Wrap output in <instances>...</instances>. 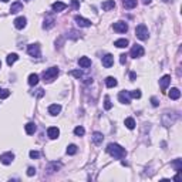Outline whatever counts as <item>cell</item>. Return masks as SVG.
<instances>
[{"label":"cell","instance_id":"1","mask_svg":"<svg viewBox=\"0 0 182 182\" xmlns=\"http://www.w3.org/2000/svg\"><path fill=\"white\" fill-rule=\"evenodd\" d=\"M107 152L110 154L111 157L115 158V159H122V158H125V155H127L125 148H122V147L118 144H108Z\"/></svg>","mask_w":182,"mask_h":182},{"label":"cell","instance_id":"2","mask_svg":"<svg viewBox=\"0 0 182 182\" xmlns=\"http://www.w3.org/2000/svg\"><path fill=\"white\" fill-rule=\"evenodd\" d=\"M58 68L57 67H50V68H47V70L43 73V78H44V81H47V83H50V81H53L56 77L58 75Z\"/></svg>","mask_w":182,"mask_h":182},{"label":"cell","instance_id":"3","mask_svg":"<svg viewBox=\"0 0 182 182\" xmlns=\"http://www.w3.org/2000/svg\"><path fill=\"white\" fill-rule=\"evenodd\" d=\"M135 34H136V37L140 38V40H148V37H149L148 29H147V26L145 24H138L136 26Z\"/></svg>","mask_w":182,"mask_h":182},{"label":"cell","instance_id":"4","mask_svg":"<svg viewBox=\"0 0 182 182\" xmlns=\"http://www.w3.org/2000/svg\"><path fill=\"white\" fill-rule=\"evenodd\" d=\"M175 120H177V115L172 114V112H171V115H169V112H165L162 115V124L165 125V127H171L175 122Z\"/></svg>","mask_w":182,"mask_h":182},{"label":"cell","instance_id":"5","mask_svg":"<svg viewBox=\"0 0 182 182\" xmlns=\"http://www.w3.org/2000/svg\"><path fill=\"white\" fill-rule=\"evenodd\" d=\"M144 47L142 46H140V44H134L133 46V49H131V57H134V58H138V57H142L144 56Z\"/></svg>","mask_w":182,"mask_h":182},{"label":"cell","instance_id":"6","mask_svg":"<svg viewBox=\"0 0 182 182\" xmlns=\"http://www.w3.org/2000/svg\"><path fill=\"white\" fill-rule=\"evenodd\" d=\"M27 53L31 56V57H40V54H42V50H40V46L38 44H30L27 47Z\"/></svg>","mask_w":182,"mask_h":182},{"label":"cell","instance_id":"7","mask_svg":"<svg viewBox=\"0 0 182 182\" xmlns=\"http://www.w3.org/2000/svg\"><path fill=\"white\" fill-rule=\"evenodd\" d=\"M13 159H14V154L13 152H4L0 155V162L4 164V165H10L13 162Z\"/></svg>","mask_w":182,"mask_h":182},{"label":"cell","instance_id":"8","mask_svg":"<svg viewBox=\"0 0 182 182\" xmlns=\"http://www.w3.org/2000/svg\"><path fill=\"white\" fill-rule=\"evenodd\" d=\"M112 29L115 30L117 33H125L128 30V26H127L125 21H117V23L112 24Z\"/></svg>","mask_w":182,"mask_h":182},{"label":"cell","instance_id":"9","mask_svg":"<svg viewBox=\"0 0 182 182\" xmlns=\"http://www.w3.org/2000/svg\"><path fill=\"white\" fill-rule=\"evenodd\" d=\"M13 23H14V27H16V29L21 30V29H24L26 24H27V19H26V17H23V16H20V17H17V19L13 21Z\"/></svg>","mask_w":182,"mask_h":182},{"label":"cell","instance_id":"10","mask_svg":"<svg viewBox=\"0 0 182 182\" xmlns=\"http://www.w3.org/2000/svg\"><path fill=\"white\" fill-rule=\"evenodd\" d=\"M118 100H120V103H122V104H129L131 103L129 91H121L120 94H118Z\"/></svg>","mask_w":182,"mask_h":182},{"label":"cell","instance_id":"11","mask_svg":"<svg viewBox=\"0 0 182 182\" xmlns=\"http://www.w3.org/2000/svg\"><path fill=\"white\" fill-rule=\"evenodd\" d=\"M112 64H114V56L112 54H105L103 57V66L105 68H110Z\"/></svg>","mask_w":182,"mask_h":182},{"label":"cell","instance_id":"12","mask_svg":"<svg viewBox=\"0 0 182 182\" xmlns=\"http://www.w3.org/2000/svg\"><path fill=\"white\" fill-rule=\"evenodd\" d=\"M74 20H75V23H77L80 27H90V26H91V21L87 20V19H84V17H81V16H75Z\"/></svg>","mask_w":182,"mask_h":182},{"label":"cell","instance_id":"13","mask_svg":"<svg viewBox=\"0 0 182 182\" xmlns=\"http://www.w3.org/2000/svg\"><path fill=\"white\" fill-rule=\"evenodd\" d=\"M169 83H171V75H164L161 80H159V86H161V90L162 91H165L166 88H168V86H169Z\"/></svg>","mask_w":182,"mask_h":182},{"label":"cell","instance_id":"14","mask_svg":"<svg viewBox=\"0 0 182 182\" xmlns=\"http://www.w3.org/2000/svg\"><path fill=\"white\" fill-rule=\"evenodd\" d=\"M47 135H49V138H51V140H56V138H58V135H60V129H58L57 127H50V128L47 129Z\"/></svg>","mask_w":182,"mask_h":182},{"label":"cell","instance_id":"15","mask_svg":"<svg viewBox=\"0 0 182 182\" xmlns=\"http://www.w3.org/2000/svg\"><path fill=\"white\" fill-rule=\"evenodd\" d=\"M54 23H56V20H54V17L53 16H47L44 19V23H43V27H44V29H51V27H53L54 26Z\"/></svg>","mask_w":182,"mask_h":182},{"label":"cell","instance_id":"16","mask_svg":"<svg viewBox=\"0 0 182 182\" xmlns=\"http://www.w3.org/2000/svg\"><path fill=\"white\" fill-rule=\"evenodd\" d=\"M60 111H61V105L60 104H51L49 107V112L51 115H57V114H60Z\"/></svg>","mask_w":182,"mask_h":182},{"label":"cell","instance_id":"17","mask_svg":"<svg viewBox=\"0 0 182 182\" xmlns=\"http://www.w3.org/2000/svg\"><path fill=\"white\" fill-rule=\"evenodd\" d=\"M101 7H103V10L108 12V10H111V9L115 7V2H114V0H107V2H103V3H101Z\"/></svg>","mask_w":182,"mask_h":182},{"label":"cell","instance_id":"18","mask_svg":"<svg viewBox=\"0 0 182 182\" xmlns=\"http://www.w3.org/2000/svg\"><path fill=\"white\" fill-rule=\"evenodd\" d=\"M66 7H67V4L63 3V2H56V3L51 4V9H53L54 12H63Z\"/></svg>","mask_w":182,"mask_h":182},{"label":"cell","instance_id":"19","mask_svg":"<svg viewBox=\"0 0 182 182\" xmlns=\"http://www.w3.org/2000/svg\"><path fill=\"white\" fill-rule=\"evenodd\" d=\"M23 10V3L21 2H14L10 7V13H19Z\"/></svg>","mask_w":182,"mask_h":182},{"label":"cell","instance_id":"20","mask_svg":"<svg viewBox=\"0 0 182 182\" xmlns=\"http://www.w3.org/2000/svg\"><path fill=\"white\" fill-rule=\"evenodd\" d=\"M24 129H26V133L29 134V135H33V134L36 133L37 127H36V124H34V122H29V124L24 125Z\"/></svg>","mask_w":182,"mask_h":182},{"label":"cell","instance_id":"21","mask_svg":"<svg viewBox=\"0 0 182 182\" xmlns=\"http://www.w3.org/2000/svg\"><path fill=\"white\" fill-rule=\"evenodd\" d=\"M168 95H169L171 100H179V97H181V91L178 90V88H171V91L168 93Z\"/></svg>","mask_w":182,"mask_h":182},{"label":"cell","instance_id":"22","mask_svg":"<svg viewBox=\"0 0 182 182\" xmlns=\"http://www.w3.org/2000/svg\"><path fill=\"white\" fill-rule=\"evenodd\" d=\"M78 64H80V67H83V68H87V67L91 66V60H90L88 57H80Z\"/></svg>","mask_w":182,"mask_h":182},{"label":"cell","instance_id":"23","mask_svg":"<svg viewBox=\"0 0 182 182\" xmlns=\"http://www.w3.org/2000/svg\"><path fill=\"white\" fill-rule=\"evenodd\" d=\"M103 140H104V136H103V134L101 133H94L93 134V141H94L95 145L103 144Z\"/></svg>","mask_w":182,"mask_h":182},{"label":"cell","instance_id":"24","mask_svg":"<svg viewBox=\"0 0 182 182\" xmlns=\"http://www.w3.org/2000/svg\"><path fill=\"white\" fill-rule=\"evenodd\" d=\"M19 60V56H17L16 53H12V54H9L7 56V58H6V61H7V64L9 66H13L14 63Z\"/></svg>","mask_w":182,"mask_h":182},{"label":"cell","instance_id":"25","mask_svg":"<svg viewBox=\"0 0 182 182\" xmlns=\"http://www.w3.org/2000/svg\"><path fill=\"white\" fill-rule=\"evenodd\" d=\"M114 46L118 47V49H125V47L128 46V40H127V38H120V40H117V42L114 43Z\"/></svg>","mask_w":182,"mask_h":182},{"label":"cell","instance_id":"26","mask_svg":"<svg viewBox=\"0 0 182 182\" xmlns=\"http://www.w3.org/2000/svg\"><path fill=\"white\" fill-rule=\"evenodd\" d=\"M117 80L114 78V77H107V78H105V86H107L108 88H112V87H115L117 86Z\"/></svg>","mask_w":182,"mask_h":182},{"label":"cell","instance_id":"27","mask_svg":"<svg viewBox=\"0 0 182 182\" xmlns=\"http://www.w3.org/2000/svg\"><path fill=\"white\" fill-rule=\"evenodd\" d=\"M122 4L125 9H134L136 7V0H122Z\"/></svg>","mask_w":182,"mask_h":182},{"label":"cell","instance_id":"28","mask_svg":"<svg viewBox=\"0 0 182 182\" xmlns=\"http://www.w3.org/2000/svg\"><path fill=\"white\" fill-rule=\"evenodd\" d=\"M37 83H38V75L37 74H30L29 75V86H37Z\"/></svg>","mask_w":182,"mask_h":182},{"label":"cell","instance_id":"29","mask_svg":"<svg viewBox=\"0 0 182 182\" xmlns=\"http://www.w3.org/2000/svg\"><path fill=\"white\" fill-rule=\"evenodd\" d=\"M125 127L128 129H134L135 128V120L131 118V117H129V118H125Z\"/></svg>","mask_w":182,"mask_h":182},{"label":"cell","instance_id":"30","mask_svg":"<svg viewBox=\"0 0 182 182\" xmlns=\"http://www.w3.org/2000/svg\"><path fill=\"white\" fill-rule=\"evenodd\" d=\"M75 152H77V145L71 144L67 147V154H68V155H74Z\"/></svg>","mask_w":182,"mask_h":182},{"label":"cell","instance_id":"31","mask_svg":"<svg viewBox=\"0 0 182 182\" xmlns=\"http://www.w3.org/2000/svg\"><path fill=\"white\" fill-rule=\"evenodd\" d=\"M74 134L75 135H78V136H83L84 134H86V129H84L81 125H78V127H75L74 128Z\"/></svg>","mask_w":182,"mask_h":182},{"label":"cell","instance_id":"32","mask_svg":"<svg viewBox=\"0 0 182 182\" xmlns=\"http://www.w3.org/2000/svg\"><path fill=\"white\" fill-rule=\"evenodd\" d=\"M172 165L175 166V171H177V172H181L182 171V161L181 159H175Z\"/></svg>","mask_w":182,"mask_h":182},{"label":"cell","instance_id":"33","mask_svg":"<svg viewBox=\"0 0 182 182\" xmlns=\"http://www.w3.org/2000/svg\"><path fill=\"white\" fill-rule=\"evenodd\" d=\"M111 107H112V104H111V101H110V97H105V98H104V108H105V110H111Z\"/></svg>","mask_w":182,"mask_h":182},{"label":"cell","instance_id":"34","mask_svg":"<svg viewBox=\"0 0 182 182\" xmlns=\"http://www.w3.org/2000/svg\"><path fill=\"white\" fill-rule=\"evenodd\" d=\"M129 97H133V98H141V91L140 90L129 91Z\"/></svg>","mask_w":182,"mask_h":182},{"label":"cell","instance_id":"35","mask_svg":"<svg viewBox=\"0 0 182 182\" xmlns=\"http://www.w3.org/2000/svg\"><path fill=\"white\" fill-rule=\"evenodd\" d=\"M9 95H10V91H9V90H0V98H2V100L7 98Z\"/></svg>","mask_w":182,"mask_h":182},{"label":"cell","instance_id":"36","mask_svg":"<svg viewBox=\"0 0 182 182\" xmlns=\"http://www.w3.org/2000/svg\"><path fill=\"white\" fill-rule=\"evenodd\" d=\"M71 75H74V77H77V78H81V77H83V73H81V71L80 70H73L70 73Z\"/></svg>","mask_w":182,"mask_h":182},{"label":"cell","instance_id":"37","mask_svg":"<svg viewBox=\"0 0 182 182\" xmlns=\"http://www.w3.org/2000/svg\"><path fill=\"white\" fill-rule=\"evenodd\" d=\"M30 158H33V159H36V158L40 157V154H38V151H30Z\"/></svg>","mask_w":182,"mask_h":182},{"label":"cell","instance_id":"38","mask_svg":"<svg viewBox=\"0 0 182 182\" xmlns=\"http://www.w3.org/2000/svg\"><path fill=\"white\" fill-rule=\"evenodd\" d=\"M27 175H29V177H33V175H36V168H33V166H29V169H27Z\"/></svg>","mask_w":182,"mask_h":182},{"label":"cell","instance_id":"39","mask_svg":"<svg viewBox=\"0 0 182 182\" xmlns=\"http://www.w3.org/2000/svg\"><path fill=\"white\" fill-rule=\"evenodd\" d=\"M125 61H127V56H125V54H121L120 56V63L121 64H125Z\"/></svg>","mask_w":182,"mask_h":182},{"label":"cell","instance_id":"40","mask_svg":"<svg viewBox=\"0 0 182 182\" xmlns=\"http://www.w3.org/2000/svg\"><path fill=\"white\" fill-rule=\"evenodd\" d=\"M151 103H152L154 107H158V100L155 98V97H152V98H151Z\"/></svg>","mask_w":182,"mask_h":182},{"label":"cell","instance_id":"41","mask_svg":"<svg viewBox=\"0 0 182 182\" xmlns=\"http://www.w3.org/2000/svg\"><path fill=\"white\" fill-rule=\"evenodd\" d=\"M73 7H74V9H78V7H80L78 0H73Z\"/></svg>","mask_w":182,"mask_h":182},{"label":"cell","instance_id":"42","mask_svg":"<svg viewBox=\"0 0 182 182\" xmlns=\"http://www.w3.org/2000/svg\"><path fill=\"white\" fill-rule=\"evenodd\" d=\"M135 77H136L135 73H129V78H131V81H134V80H135Z\"/></svg>","mask_w":182,"mask_h":182},{"label":"cell","instance_id":"43","mask_svg":"<svg viewBox=\"0 0 182 182\" xmlns=\"http://www.w3.org/2000/svg\"><path fill=\"white\" fill-rule=\"evenodd\" d=\"M181 179V177H179V172H178V175H175L174 177V181H179Z\"/></svg>","mask_w":182,"mask_h":182},{"label":"cell","instance_id":"44","mask_svg":"<svg viewBox=\"0 0 182 182\" xmlns=\"http://www.w3.org/2000/svg\"><path fill=\"white\" fill-rule=\"evenodd\" d=\"M142 2H144V4H149V3H151V0H142Z\"/></svg>","mask_w":182,"mask_h":182},{"label":"cell","instance_id":"45","mask_svg":"<svg viewBox=\"0 0 182 182\" xmlns=\"http://www.w3.org/2000/svg\"><path fill=\"white\" fill-rule=\"evenodd\" d=\"M2 2H3V3H7V2H9V0H2Z\"/></svg>","mask_w":182,"mask_h":182},{"label":"cell","instance_id":"46","mask_svg":"<svg viewBox=\"0 0 182 182\" xmlns=\"http://www.w3.org/2000/svg\"><path fill=\"white\" fill-rule=\"evenodd\" d=\"M0 68H2V63H0Z\"/></svg>","mask_w":182,"mask_h":182}]
</instances>
